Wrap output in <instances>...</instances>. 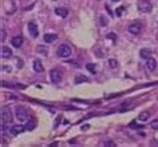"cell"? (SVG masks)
Masks as SVG:
<instances>
[{"label": "cell", "instance_id": "cell-1", "mask_svg": "<svg viewBox=\"0 0 158 147\" xmlns=\"http://www.w3.org/2000/svg\"><path fill=\"white\" fill-rule=\"evenodd\" d=\"M137 7H138V11L139 12H142V13H148V12H150V11L153 9V6H152V3H150L149 0H139Z\"/></svg>", "mask_w": 158, "mask_h": 147}, {"label": "cell", "instance_id": "cell-2", "mask_svg": "<svg viewBox=\"0 0 158 147\" xmlns=\"http://www.w3.org/2000/svg\"><path fill=\"white\" fill-rule=\"evenodd\" d=\"M58 56L59 58H70L71 56V48L67 44H60L59 48H58Z\"/></svg>", "mask_w": 158, "mask_h": 147}, {"label": "cell", "instance_id": "cell-3", "mask_svg": "<svg viewBox=\"0 0 158 147\" xmlns=\"http://www.w3.org/2000/svg\"><path fill=\"white\" fill-rule=\"evenodd\" d=\"M15 115L20 122H27L28 120V111L24 107H16L15 108Z\"/></svg>", "mask_w": 158, "mask_h": 147}, {"label": "cell", "instance_id": "cell-4", "mask_svg": "<svg viewBox=\"0 0 158 147\" xmlns=\"http://www.w3.org/2000/svg\"><path fill=\"white\" fill-rule=\"evenodd\" d=\"M2 122H4L7 124L12 122V112H11V110L8 107L2 108Z\"/></svg>", "mask_w": 158, "mask_h": 147}, {"label": "cell", "instance_id": "cell-5", "mask_svg": "<svg viewBox=\"0 0 158 147\" xmlns=\"http://www.w3.org/2000/svg\"><path fill=\"white\" fill-rule=\"evenodd\" d=\"M50 80L52 83H59L60 80H62V74H60V71L59 70H51L50 71Z\"/></svg>", "mask_w": 158, "mask_h": 147}, {"label": "cell", "instance_id": "cell-6", "mask_svg": "<svg viewBox=\"0 0 158 147\" xmlns=\"http://www.w3.org/2000/svg\"><path fill=\"white\" fill-rule=\"evenodd\" d=\"M27 29H28V34H30L32 38H36V36L39 35V31H38V25L34 21H30V23L27 24Z\"/></svg>", "mask_w": 158, "mask_h": 147}, {"label": "cell", "instance_id": "cell-7", "mask_svg": "<svg viewBox=\"0 0 158 147\" xmlns=\"http://www.w3.org/2000/svg\"><path fill=\"white\" fill-rule=\"evenodd\" d=\"M129 32L133 35H138L139 32H141V24L137 23V21H135V23H131L129 25Z\"/></svg>", "mask_w": 158, "mask_h": 147}, {"label": "cell", "instance_id": "cell-8", "mask_svg": "<svg viewBox=\"0 0 158 147\" xmlns=\"http://www.w3.org/2000/svg\"><path fill=\"white\" fill-rule=\"evenodd\" d=\"M11 44H12L13 47H16V48H19V47H21V44H23V38H21L20 35L13 36V38L11 39Z\"/></svg>", "mask_w": 158, "mask_h": 147}, {"label": "cell", "instance_id": "cell-9", "mask_svg": "<svg viewBox=\"0 0 158 147\" xmlns=\"http://www.w3.org/2000/svg\"><path fill=\"white\" fill-rule=\"evenodd\" d=\"M146 67H148L149 71H154V70L157 68V60L153 58H148V60H146Z\"/></svg>", "mask_w": 158, "mask_h": 147}, {"label": "cell", "instance_id": "cell-10", "mask_svg": "<svg viewBox=\"0 0 158 147\" xmlns=\"http://www.w3.org/2000/svg\"><path fill=\"white\" fill-rule=\"evenodd\" d=\"M11 56H12V51H11V48H10V47H7V46H3L2 47V58H7V59H8V58H11Z\"/></svg>", "mask_w": 158, "mask_h": 147}, {"label": "cell", "instance_id": "cell-11", "mask_svg": "<svg viewBox=\"0 0 158 147\" xmlns=\"http://www.w3.org/2000/svg\"><path fill=\"white\" fill-rule=\"evenodd\" d=\"M56 39H58V35L56 34H46L44 36H43V40H44L46 43H52Z\"/></svg>", "mask_w": 158, "mask_h": 147}, {"label": "cell", "instance_id": "cell-12", "mask_svg": "<svg viewBox=\"0 0 158 147\" xmlns=\"http://www.w3.org/2000/svg\"><path fill=\"white\" fill-rule=\"evenodd\" d=\"M55 13L60 17H66L68 15V11L66 8H63V7H58V8H55Z\"/></svg>", "mask_w": 158, "mask_h": 147}, {"label": "cell", "instance_id": "cell-13", "mask_svg": "<svg viewBox=\"0 0 158 147\" xmlns=\"http://www.w3.org/2000/svg\"><path fill=\"white\" fill-rule=\"evenodd\" d=\"M149 119H150V112L149 111H143V112L139 114V116H138L139 122H148Z\"/></svg>", "mask_w": 158, "mask_h": 147}, {"label": "cell", "instance_id": "cell-14", "mask_svg": "<svg viewBox=\"0 0 158 147\" xmlns=\"http://www.w3.org/2000/svg\"><path fill=\"white\" fill-rule=\"evenodd\" d=\"M25 130V127L23 126H12V128H11V134L12 135H17V134H20V132H23Z\"/></svg>", "mask_w": 158, "mask_h": 147}, {"label": "cell", "instance_id": "cell-15", "mask_svg": "<svg viewBox=\"0 0 158 147\" xmlns=\"http://www.w3.org/2000/svg\"><path fill=\"white\" fill-rule=\"evenodd\" d=\"M35 127H36V122H35V119H28V120H27V124H25V130L31 131V130H34Z\"/></svg>", "mask_w": 158, "mask_h": 147}, {"label": "cell", "instance_id": "cell-16", "mask_svg": "<svg viewBox=\"0 0 158 147\" xmlns=\"http://www.w3.org/2000/svg\"><path fill=\"white\" fill-rule=\"evenodd\" d=\"M34 70H35V72H43V66H42V62L40 60H35L34 62Z\"/></svg>", "mask_w": 158, "mask_h": 147}, {"label": "cell", "instance_id": "cell-17", "mask_svg": "<svg viewBox=\"0 0 158 147\" xmlns=\"http://www.w3.org/2000/svg\"><path fill=\"white\" fill-rule=\"evenodd\" d=\"M86 82H89V79H87L84 75H76V76H75V83H76V84H79V83H86Z\"/></svg>", "mask_w": 158, "mask_h": 147}, {"label": "cell", "instance_id": "cell-18", "mask_svg": "<svg viewBox=\"0 0 158 147\" xmlns=\"http://www.w3.org/2000/svg\"><path fill=\"white\" fill-rule=\"evenodd\" d=\"M141 58H143V59H148V58H150V50H146V48H143V50H141Z\"/></svg>", "mask_w": 158, "mask_h": 147}, {"label": "cell", "instance_id": "cell-19", "mask_svg": "<svg viewBox=\"0 0 158 147\" xmlns=\"http://www.w3.org/2000/svg\"><path fill=\"white\" fill-rule=\"evenodd\" d=\"M109 64L111 68H118V60H115V59H110Z\"/></svg>", "mask_w": 158, "mask_h": 147}, {"label": "cell", "instance_id": "cell-20", "mask_svg": "<svg viewBox=\"0 0 158 147\" xmlns=\"http://www.w3.org/2000/svg\"><path fill=\"white\" fill-rule=\"evenodd\" d=\"M86 68L89 70L90 72H93V74H95V72H97V71H95V64H93V63H89V64L86 66Z\"/></svg>", "mask_w": 158, "mask_h": 147}, {"label": "cell", "instance_id": "cell-21", "mask_svg": "<svg viewBox=\"0 0 158 147\" xmlns=\"http://www.w3.org/2000/svg\"><path fill=\"white\" fill-rule=\"evenodd\" d=\"M99 21H101V25H102V27H106V25L109 24V23H107V19H106L105 16H101V17H99Z\"/></svg>", "mask_w": 158, "mask_h": 147}, {"label": "cell", "instance_id": "cell-22", "mask_svg": "<svg viewBox=\"0 0 158 147\" xmlns=\"http://www.w3.org/2000/svg\"><path fill=\"white\" fill-rule=\"evenodd\" d=\"M38 52L43 54V55H47V48H46L44 46H39V47H38Z\"/></svg>", "mask_w": 158, "mask_h": 147}, {"label": "cell", "instance_id": "cell-23", "mask_svg": "<svg viewBox=\"0 0 158 147\" xmlns=\"http://www.w3.org/2000/svg\"><path fill=\"white\" fill-rule=\"evenodd\" d=\"M123 11H125V7H119V8H117V9H115V12H117V16H122Z\"/></svg>", "mask_w": 158, "mask_h": 147}, {"label": "cell", "instance_id": "cell-24", "mask_svg": "<svg viewBox=\"0 0 158 147\" xmlns=\"http://www.w3.org/2000/svg\"><path fill=\"white\" fill-rule=\"evenodd\" d=\"M150 126H152L153 130H158V119L157 120H153V122L150 123Z\"/></svg>", "mask_w": 158, "mask_h": 147}, {"label": "cell", "instance_id": "cell-25", "mask_svg": "<svg viewBox=\"0 0 158 147\" xmlns=\"http://www.w3.org/2000/svg\"><path fill=\"white\" fill-rule=\"evenodd\" d=\"M103 146H115V143L111 141H107V142H103Z\"/></svg>", "mask_w": 158, "mask_h": 147}, {"label": "cell", "instance_id": "cell-26", "mask_svg": "<svg viewBox=\"0 0 158 147\" xmlns=\"http://www.w3.org/2000/svg\"><path fill=\"white\" fill-rule=\"evenodd\" d=\"M4 38H6V31L2 29V42H4Z\"/></svg>", "mask_w": 158, "mask_h": 147}, {"label": "cell", "instance_id": "cell-27", "mask_svg": "<svg viewBox=\"0 0 158 147\" xmlns=\"http://www.w3.org/2000/svg\"><path fill=\"white\" fill-rule=\"evenodd\" d=\"M87 128H89V126H87V124H84V126L82 127V130H87Z\"/></svg>", "mask_w": 158, "mask_h": 147}, {"label": "cell", "instance_id": "cell-28", "mask_svg": "<svg viewBox=\"0 0 158 147\" xmlns=\"http://www.w3.org/2000/svg\"><path fill=\"white\" fill-rule=\"evenodd\" d=\"M110 2H119V0H110Z\"/></svg>", "mask_w": 158, "mask_h": 147}, {"label": "cell", "instance_id": "cell-29", "mask_svg": "<svg viewBox=\"0 0 158 147\" xmlns=\"http://www.w3.org/2000/svg\"><path fill=\"white\" fill-rule=\"evenodd\" d=\"M54 2H55V0H54Z\"/></svg>", "mask_w": 158, "mask_h": 147}]
</instances>
